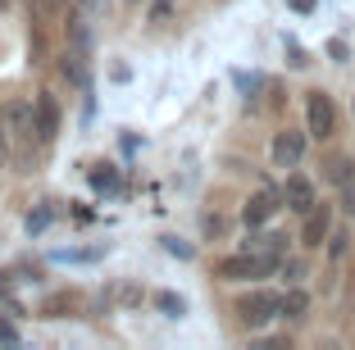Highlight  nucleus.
<instances>
[{
	"label": "nucleus",
	"mask_w": 355,
	"mask_h": 350,
	"mask_svg": "<svg viewBox=\"0 0 355 350\" xmlns=\"http://www.w3.org/2000/svg\"><path fill=\"white\" fill-rule=\"evenodd\" d=\"M5 141H10L14 159H28L37 146V123H32V100H10L5 105Z\"/></svg>",
	"instance_id": "1"
},
{
	"label": "nucleus",
	"mask_w": 355,
	"mask_h": 350,
	"mask_svg": "<svg viewBox=\"0 0 355 350\" xmlns=\"http://www.w3.org/2000/svg\"><path fill=\"white\" fill-rule=\"evenodd\" d=\"M282 255H232V259H219V278L228 282H251V278H269V273H278Z\"/></svg>",
	"instance_id": "2"
},
{
	"label": "nucleus",
	"mask_w": 355,
	"mask_h": 350,
	"mask_svg": "<svg viewBox=\"0 0 355 350\" xmlns=\"http://www.w3.org/2000/svg\"><path fill=\"white\" fill-rule=\"evenodd\" d=\"M278 309H282L278 291H251V296L237 300V319L246 323V328H264V323L278 319Z\"/></svg>",
	"instance_id": "3"
},
{
	"label": "nucleus",
	"mask_w": 355,
	"mask_h": 350,
	"mask_svg": "<svg viewBox=\"0 0 355 350\" xmlns=\"http://www.w3.org/2000/svg\"><path fill=\"white\" fill-rule=\"evenodd\" d=\"M305 123H310V137L328 141V137L337 132V105H333V96H324V91L305 96Z\"/></svg>",
	"instance_id": "4"
},
{
	"label": "nucleus",
	"mask_w": 355,
	"mask_h": 350,
	"mask_svg": "<svg viewBox=\"0 0 355 350\" xmlns=\"http://www.w3.org/2000/svg\"><path fill=\"white\" fill-rule=\"evenodd\" d=\"M32 123H37V146H51L55 132H60V100L51 91H37L32 100Z\"/></svg>",
	"instance_id": "5"
},
{
	"label": "nucleus",
	"mask_w": 355,
	"mask_h": 350,
	"mask_svg": "<svg viewBox=\"0 0 355 350\" xmlns=\"http://www.w3.org/2000/svg\"><path fill=\"white\" fill-rule=\"evenodd\" d=\"M282 209V191H273V186H260L251 200H246V209H241V218H246V227H264L273 214Z\"/></svg>",
	"instance_id": "6"
},
{
	"label": "nucleus",
	"mask_w": 355,
	"mask_h": 350,
	"mask_svg": "<svg viewBox=\"0 0 355 350\" xmlns=\"http://www.w3.org/2000/svg\"><path fill=\"white\" fill-rule=\"evenodd\" d=\"M328 232H333V205H319V200H314V209L305 214V227H301V246L319 250L328 241Z\"/></svg>",
	"instance_id": "7"
},
{
	"label": "nucleus",
	"mask_w": 355,
	"mask_h": 350,
	"mask_svg": "<svg viewBox=\"0 0 355 350\" xmlns=\"http://www.w3.org/2000/svg\"><path fill=\"white\" fill-rule=\"evenodd\" d=\"M269 155H273V164H278V168H296V164H301V155H305V132H296V128H282V132L273 137Z\"/></svg>",
	"instance_id": "8"
},
{
	"label": "nucleus",
	"mask_w": 355,
	"mask_h": 350,
	"mask_svg": "<svg viewBox=\"0 0 355 350\" xmlns=\"http://www.w3.org/2000/svg\"><path fill=\"white\" fill-rule=\"evenodd\" d=\"M282 205L292 209V214H310L314 209V182L310 177H287V186H282Z\"/></svg>",
	"instance_id": "9"
},
{
	"label": "nucleus",
	"mask_w": 355,
	"mask_h": 350,
	"mask_svg": "<svg viewBox=\"0 0 355 350\" xmlns=\"http://www.w3.org/2000/svg\"><path fill=\"white\" fill-rule=\"evenodd\" d=\"M241 250L246 255H287V237H278V232H251V237L241 241Z\"/></svg>",
	"instance_id": "10"
},
{
	"label": "nucleus",
	"mask_w": 355,
	"mask_h": 350,
	"mask_svg": "<svg viewBox=\"0 0 355 350\" xmlns=\"http://www.w3.org/2000/svg\"><path fill=\"white\" fill-rule=\"evenodd\" d=\"M305 309H310V296H305L301 287H287V291H282V309H278V319L301 323V319H305Z\"/></svg>",
	"instance_id": "11"
},
{
	"label": "nucleus",
	"mask_w": 355,
	"mask_h": 350,
	"mask_svg": "<svg viewBox=\"0 0 355 350\" xmlns=\"http://www.w3.org/2000/svg\"><path fill=\"white\" fill-rule=\"evenodd\" d=\"M64 78H69V82H78V87H87V46H73V51L64 55Z\"/></svg>",
	"instance_id": "12"
},
{
	"label": "nucleus",
	"mask_w": 355,
	"mask_h": 350,
	"mask_svg": "<svg viewBox=\"0 0 355 350\" xmlns=\"http://www.w3.org/2000/svg\"><path fill=\"white\" fill-rule=\"evenodd\" d=\"M87 177H92V186H96V191H105V196H114L119 186H123V177H119V168H114V164H96Z\"/></svg>",
	"instance_id": "13"
},
{
	"label": "nucleus",
	"mask_w": 355,
	"mask_h": 350,
	"mask_svg": "<svg viewBox=\"0 0 355 350\" xmlns=\"http://www.w3.org/2000/svg\"><path fill=\"white\" fill-rule=\"evenodd\" d=\"M155 309L164 314V319H182V314H187V300L173 296V291H159V296H155Z\"/></svg>",
	"instance_id": "14"
},
{
	"label": "nucleus",
	"mask_w": 355,
	"mask_h": 350,
	"mask_svg": "<svg viewBox=\"0 0 355 350\" xmlns=\"http://www.w3.org/2000/svg\"><path fill=\"white\" fill-rule=\"evenodd\" d=\"M324 173H328V182H333V186H342V182H351V177H355V159H346V155H337V159H333V164L324 168Z\"/></svg>",
	"instance_id": "15"
},
{
	"label": "nucleus",
	"mask_w": 355,
	"mask_h": 350,
	"mask_svg": "<svg viewBox=\"0 0 355 350\" xmlns=\"http://www.w3.org/2000/svg\"><path fill=\"white\" fill-rule=\"evenodd\" d=\"M278 273H282V278H287V282L296 287V282L305 278V259H282V264H278Z\"/></svg>",
	"instance_id": "16"
},
{
	"label": "nucleus",
	"mask_w": 355,
	"mask_h": 350,
	"mask_svg": "<svg viewBox=\"0 0 355 350\" xmlns=\"http://www.w3.org/2000/svg\"><path fill=\"white\" fill-rule=\"evenodd\" d=\"M51 227V209H37V214H28V232L37 237V232H46Z\"/></svg>",
	"instance_id": "17"
},
{
	"label": "nucleus",
	"mask_w": 355,
	"mask_h": 350,
	"mask_svg": "<svg viewBox=\"0 0 355 350\" xmlns=\"http://www.w3.org/2000/svg\"><path fill=\"white\" fill-rule=\"evenodd\" d=\"M164 250H168V255H178V259H191V255H196L187 241H178V237H164Z\"/></svg>",
	"instance_id": "18"
},
{
	"label": "nucleus",
	"mask_w": 355,
	"mask_h": 350,
	"mask_svg": "<svg viewBox=\"0 0 355 350\" xmlns=\"http://www.w3.org/2000/svg\"><path fill=\"white\" fill-rule=\"evenodd\" d=\"M346 241H351L346 232H328V255H333V259H342V255H346Z\"/></svg>",
	"instance_id": "19"
},
{
	"label": "nucleus",
	"mask_w": 355,
	"mask_h": 350,
	"mask_svg": "<svg viewBox=\"0 0 355 350\" xmlns=\"http://www.w3.org/2000/svg\"><path fill=\"white\" fill-rule=\"evenodd\" d=\"M337 191H342V209H346V214H355V177H351V182H342Z\"/></svg>",
	"instance_id": "20"
},
{
	"label": "nucleus",
	"mask_w": 355,
	"mask_h": 350,
	"mask_svg": "<svg viewBox=\"0 0 355 350\" xmlns=\"http://www.w3.org/2000/svg\"><path fill=\"white\" fill-rule=\"evenodd\" d=\"M168 14H173V0H155V5H150V23H164Z\"/></svg>",
	"instance_id": "21"
},
{
	"label": "nucleus",
	"mask_w": 355,
	"mask_h": 350,
	"mask_svg": "<svg viewBox=\"0 0 355 350\" xmlns=\"http://www.w3.org/2000/svg\"><path fill=\"white\" fill-rule=\"evenodd\" d=\"M0 341H19V328H14V323H5V319H0Z\"/></svg>",
	"instance_id": "22"
},
{
	"label": "nucleus",
	"mask_w": 355,
	"mask_h": 350,
	"mask_svg": "<svg viewBox=\"0 0 355 350\" xmlns=\"http://www.w3.org/2000/svg\"><path fill=\"white\" fill-rule=\"evenodd\" d=\"M328 55H333V60L342 64V60H346V55H351V51H346V42H333V46H328Z\"/></svg>",
	"instance_id": "23"
},
{
	"label": "nucleus",
	"mask_w": 355,
	"mask_h": 350,
	"mask_svg": "<svg viewBox=\"0 0 355 350\" xmlns=\"http://www.w3.org/2000/svg\"><path fill=\"white\" fill-rule=\"evenodd\" d=\"M292 10H296V14H310V10H314V0H292Z\"/></svg>",
	"instance_id": "24"
},
{
	"label": "nucleus",
	"mask_w": 355,
	"mask_h": 350,
	"mask_svg": "<svg viewBox=\"0 0 355 350\" xmlns=\"http://www.w3.org/2000/svg\"><path fill=\"white\" fill-rule=\"evenodd\" d=\"M51 5H60V0H51Z\"/></svg>",
	"instance_id": "25"
}]
</instances>
